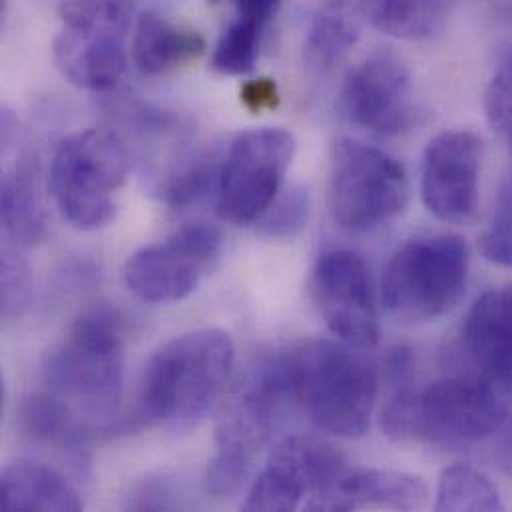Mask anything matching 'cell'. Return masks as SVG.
Listing matches in <instances>:
<instances>
[{"instance_id":"1","label":"cell","mask_w":512,"mask_h":512,"mask_svg":"<svg viewBox=\"0 0 512 512\" xmlns=\"http://www.w3.org/2000/svg\"><path fill=\"white\" fill-rule=\"evenodd\" d=\"M293 405L311 423L341 439H359L369 427L379 395V373L363 349L315 339L281 355Z\"/></svg>"},{"instance_id":"2","label":"cell","mask_w":512,"mask_h":512,"mask_svg":"<svg viewBox=\"0 0 512 512\" xmlns=\"http://www.w3.org/2000/svg\"><path fill=\"white\" fill-rule=\"evenodd\" d=\"M236 361L228 331L204 327L172 337L150 357L140 391L142 413L164 427H190L222 397Z\"/></svg>"},{"instance_id":"3","label":"cell","mask_w":512,"mask_h":512,"mask_svg":"<svg viewBox=\"0 0 512 512\" xmlns=\"http://www.w3.org/2000/svg\"><path fill=\"white\" fill-rule=\"evenodd\" d=\"M44 381L76 411L106 417L124 387V337L120 317L98 307L80 315L44 363Z\"/></svg>"},{"instance_id":"4","label":"cell","mask_w":512,"mask_h":512,"mask_svg":"<svg viewBox=\"0 0 512 512\" xmlns=\"http://www.w3.org/2000/svg\"><path fill=\"white\" fill-rule=\"evenodd\" d=\"M289 405L293 399L283 359L269 357L250 373L220 417L216 451L208 467V489L216 497H230L246 485Z\"/></svg>"},{"instance_id":"5","label":"cell","mask_w":512,"mask_h":512,"mask_svg":"<svg viewBox=\"0 0 512 512\" xmlns=\"http://www.w3.org/2000/svg\"><path fill=\"white\" fill-rule=\"evenodd\" d=\"M128 172L130 154L116 132L90 128L64 138L50 164V192L60 216L82 232L110 226Z\"/></svg>"},{"instance_id":"6","label":"cell","mask_w":512,"mask_h":512,"mask_svg":"<svg viewBox=\"0 0 512 512\" xmlns=\"http://www.w3.org/2000/svg\"><path fill=\"white\" fill-rule=\"evenodd\" d=\"M507 419L509 407L487 377H445L413 391L387 427V437L399 443L475 445L497 435Z\"/></svg>"},{"instance_id":"7","label":"cell","mask_w":512,"mask_h":512,"mask_svg":"<svg viewBox=\"0 0 512 512\" xmlns=\"http://www.w3.org/2000/svg\"><path fill=\"white\" fill-rule=\"evenodd\" d=\"M469 248L459 236H421L403 244L389 259L381 279L387 311L421 323L449 313L469 279Z\"/></svg>"},{"instance_id":"8","label":"cell","mask_w":512,"mask_h":512,"mask_svg":"<svg viewBox=\"0 0 512 512\" xmlns=\"http://www.w3.org/2000/svg\"><path fill=\"white\" fill-rule=\"evenodd\" d=\"M329 212L349 232H367L395 220L409 202L405 168L381 148L339 138L329 158Z\"/></svg>"},{"instance_id":"9","label":"cell","mask_w":512,"mask_h":512,"mask_svg":"<svg viewBox=\"0 0 512 512\" xmlns=\"http://www.w3.org/2000/svg\"><path fill=\"white\" fill-rule=\"evenodd\" d=\"M295 154V138L283 128L242 132L228 148L218 180V212L234 226L261 220L279 196Z\"/></svg>"},{"instance_id":"10","label":"cell","mask_w":512,"mask_h":512,"mask_svg":"<svg viewBox=\"0 0 512 512\" xmlns=\"http://www.w3.org/2000/svg\"><path fill=\"white\" fill-rule=\"evenodd\" d=\"M220 252V230L208 222H194L128 257L124 283L146 303H178L196 291Z\"/></svg>"},{"instance_id":"11","label":"cell","mask_w":512,"mask_h":512,"mask_svg":"<svg viewBox=\"0 0 512 512\" xmlns=\"http://www.w3.org/2000/svg\"><path fill=\"white\" fill-rule=\"evenodd\" d=\"M309 293L321 319L339 341L363 351L377 345L379 313L363 257L343 248L323 252L313 265Z\"/></svg>"},{"instance_id":"12","label":"cell","mask_w":512,"mask_h":512,"mask_svg":"<svg viewBox=\"0 0 512 512\" xmlns=\"http://www.w3.org/2000/svg\"><path fill=\"white\" fill-rule=\"evenodd\" d=\"M347 471L339 451L313 437H287L275 445L252 481L244 511H297L305 495L327 493Z\"/></svg>"},{"instance_id":"13","label":"cell","mask_w":512,"mask_h":512,"mask_svg":"<svg viewBox=\"0 0 512 512\" xmlns=\"http://www.w3.org/2000/svg\"><path fill=\"white\" fill-rule=\"evenodd\" d=\"M339 114L349 124L385 138L411 130L417 108L407 66L391 52L365 58L341 86Z\"/></svg>"},{"instance_id":"14","label":"cell","mask_w":512,"mask_h":512,"mask_svg":"<svg viewBox=\"0 0 512 512\" xmlns=\"http://www.w3.org/2000/svg\"><path fill=\"white\" fill-rule=\"evenodd\" d=\"M483 140L471 130H445L423 156L421 196L445 224H471L479 212Z\"/></svg>"},{"instance_id":"15","label":"cell","mask_w":512,"mask_h":512,"mask_svg":"<svg viewBox=\"0 0 512 512\" xmlns=\"http://www.w3.org/2000/svg\"><path fill=\"white\" fill-rule=\"evenodd\" d=\"M429 501L427 485L407 473L383 469L345 471L339 481L323 495L313 497L305 509L309 511H359V509H391L419 511Z\"/></svg>"},{"instance_id":"16","label":"cell","mask_w":512,"mask_h":512,"mask_svg":"<svg viewBox=\"0 0 512 512\" xmlns=\"http://www.w3.org/2000/svg\"><path fill=\"white\" fill-rule=\"evenodd\" d=\"M124 36L62 26L52 42L54 64L70 84L82 90H110L126 70Z\"/></svg>"},{"instance_id":"17","label":"cell","mask_w":512,"mask_h":512,"mask_svg":"<svg viewBox=\"0 0 512 512\" xmlns=\"http://www.w3.org/2000/svg\"><path fill=\"white\" fill-rule=\"evenodd\" d=\"M463 347L493 383H512V285L487 289L463 323Z\"/></svg>"},{"instance_id":"18","label":"cell","mask_w":512,"mask_h":512,"mask_svg":"<svg viewBox=\"0 0 512 512\" xmlns=\"http://www.w3.org/2000/svg\"><path fill=\"white\" fill-rule=\"evenodd\" d=\"M78 491L58 471L34 461H12L0 473V509L6 512L82 511Z\"/></svg>"},{"instance_id":"19","label":"cell","mask_w":512,"mask_h":512,"mask_svg":"<svg viewBox=\"0 0 512 512\" xmlns=\"http://www.w3.org/2000/svg\"><path fill=\"white\" fill-rule=\"evenodd\" d=\"M204 48L206 42L198 32L180 28L154 10L140 14L136 22L132 58L142 76H164L198 60Z\"/></svg>"},{"instance_id":"20","label":"cell","mask_w":512,"mask_h":512,"mask_svg":"<svg viewBox=\"0 0 512 512\" xmlns=\"http://www.w3.org/2000/svg\"><path fill=\"white\" fill-rule=\"evenodd\" d=\"M347 8L365 18L381 32L397 38L421 40L437 34L451 12L455 0H323Z\"/></svg>"},{"instance_id":"21","label":"cell","mask_w":512,"mask_h":512,"mask_svg":"<svg viewBox=\"0 0 512 512\" xmlns=\"http://www.w3.org/2000/svg\"><path fill=\"white\" fill-rule=\"evenodd\" d=\"M0 216L4 234L22 248H34L48 238L46 210L40 198L36 172L24 158L2 178Z\"/></svg>"},{"instance_id":"22","label":"cell","mask_w":512,"mask_h":512,"mask_svg":"<svg viewBox=\"0 0 512 512\" xmlns=\"http://www.w3.org/2000/svg\"><path fill=\"white\" fill-rule=\"evenodd\" d=\"M80 413L52 391L34 393L20 407L22 431L38 445L60 449L70 455H82L90 427Z\"/></svg>"},{"instance_id":"23","label":"cell","mask_w":512,"mask_h":512,"mask_svg":"<svg viewBox=\"0 0 512 512\" xmlns=\"http://www.w3.org/2000/svg\"><path fill=\"white\" fill-rule=\"evenodd\" d=\"M359 40V18L347 8L325 4L309 24L303 42V62L313 76L329 74L345 60Z\"/></svg>"},{"instance_id":"24","label":"cell","mask_w":512,"mask_h":512,"mask_svg":"<svg viewBox=\"0 0 512 512\" xmlns=\"http://www.w3.org/2000/svg\"><path fill=\"white\" fill-rule=\"evenodd\" d=\"M437 511H505L499 489L471 465L447 467L437 483Z\"/></svg>"},{"instance_id":"25","label":"cell","mask_w":512,"mask_h":512,"mask_svg":"<svg viewBox=\"0 0 512 512\" xmlns=\"http://www.w3.org/2000/svg\"><path fill=\"white\" fill-rule=\"evenodd\" d=\"M220 168L222 164L212 152L198 154L164 180L160 186V198L172 208H188L198 204L212 190H218Z\"/></svg>"},{"instance_id":"26","label":"cell","mask_w":512,"mask_h":512,"mask_svg":"<svg viewBox=\"0 0 512 512\" xmlns=\"http://www.w3.org/2000/svg\"><path fill=\"white\" fill-rule=\"evenodd\" d=\"M58 14L68 28L126 34L130 28L132 0H60Z\"/></svg>"},{"instance_id":"27","label":"cell","mask_w":512,"mask_h":512,"mask_svg":"<svg viewBox=\"0 0 512 512\" xmlns=\"http://www.w3.org/2000/svg\"><path fill=\"white\" fill-rule=\"evenodd\" d=\"M263 34L265 32L248 28L232 20L216 42V48L212 54V66L224 76L250 74L259 58Z\"/></svg>"},{"instance_id":"28","label":"cell","mask_w":512,"mask_h":512,"mask_svg":"<svg viewBox=\"0 0 512 512\" xmlns=\"http://www.w3.org/2000/svg\"><path fill=\"white\" fill-rule=\"evenodd\" d=\"M309 218V196L307 190L295 186L279 194L269 210L261 216L259 230L267 238L291 240L303 232Z\"/></svg>"},{"instance_id":"29","label":"cell","mask_w":512,"mask_h":512,"mask_svg":"<svg viewBox=\"0 0 512 512\" xmlns=\"http://www.w3.org/2000/svg\"><path fill=\"white\" fill-rule=\"evenodd\" d=\"M481 252L497 265L512 267V184L499 194L493 218L481 236Z\"/></svg>"},{"instance_id":"30","label":"cell","mask_w":512,"mask_h":512,"mask_svg":"<svg viewBox=\"0 0 512 512\" xmlns=\"http://www.w3.org/2000/svg\"><path fill=\"white\" fill-rule=\"evenodd\" d=\"M485 110L489 122L497 130L512 132V52L497 68L487 86Z\"/></svg>"},{"instance_id":"31","label":"cell","mask_w":512,"mask_h":512,"mask_svg":"<svg viewBox=\"0 0 512 512\" xmlns=\"http://www.w3.org/2000/svg\"><path fill=\"white\" fill-rule=\"evenodd\" d=\"M28 265L16 250L6 246L2 256V309L6 315L18 313L28 303Z\"/></svg>"},{"instance_id":"32","label":"cell","mask_w":512,"mask_h":512,"mask_svg":"<svg viewBox=\"0 0 512 512\" xmlns=\"http://www.w3.org/2000/svg\"><path fill=\"white\" fill-rule=\"evenodd\" d=\"M283 0H232L236 22L265 32Z\"/></svg>"},{"instance_id":"33","label":"cell","mask_w":512,"mask_h":512,"mask_svg":"<svg viewBox=\"0 0 512 512\" xmlns=\"http://www.w3.org/2000/svg\"><path fill=\"white\" fill-rule=\"evenodd\" d=\"M242 98L250 110L259 112L263 108H273L277 104V88L271 80L261 78L244 86Z\"/></svg>"},{"instance_id":"34","label":"cell","mask_w":512,"mask_h":512,"mask_svg":"<svg viewBox=\"0 0 512 512\" xmlns=\"http://www.w3.org/2000/svg\"><path fill=\"white\" fill-rule=\"evenodd\" d=\"M511 134H512V132H511Z\"/></svg>"}]
</instances>
